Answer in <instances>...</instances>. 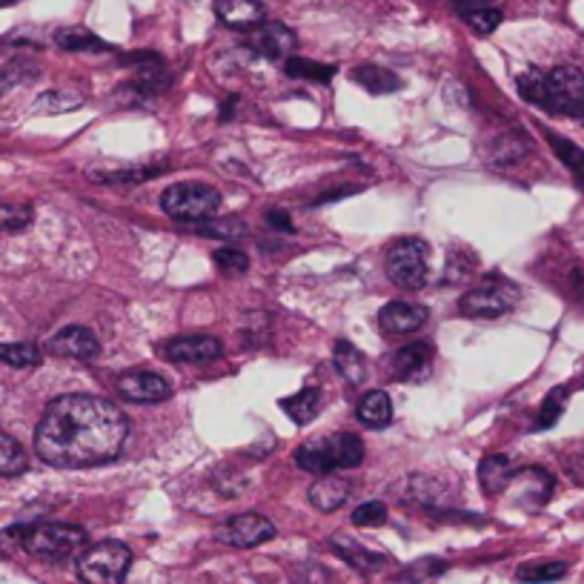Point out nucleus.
<instances>
[{
  "instance_id": "1",
  "label": "nucleus",
  "mask_w": 584,
  "mask_h": 584,
  "mask_svg": "<svg viewBox=\"0 0 584 584\" xmlns=\"http://www.w3.org/2000/svg\"><path fill=\"white\" fill-rule=\"evenodd\" d=\"M129 436L124 410L98 396L55 398L35 430V453L49 467L81 470L112 461Z\"/></svg>"
},
{
  "instance_id": "2",
  "label": "nucleus",
  "mask_w": 584,
  "mask_h": 584,
  "mask_svg": "<svg viewBox=\"0 0 584 584\" xmlns=\"http://www.w3.org/2000/svg\"><path fill=\"white\" fill-rule=\"evenodd\" d=\"M86 547V533L75 524L43 522L26 527L23 550L43 562H66Z\"/></svg>"
},
{
  "instance_id": "3",
  "label": "nucleus",
  "mask_w": 584,
  "mask_h": 584,
  "mask_svg": "<svg viewBox=\"0 0 584 584\" xmlns=\"http://www.w3.org/2000/svg\"><path fill=\"white\" fill-rule=\"evenodd\" d=\"M218 207H221V192L201 181H181L161 192V209L172 221L195 224V221L212 218Z\"/></svg>"
},
{
  "instance_id": "4",
  "label": "nucleus",
  "mask_w": 584,
  "mask_h": 584,
  "mask_svg": "<svg viewBox=\"0 0 584 584\" xmlns=\"http://www.w3.org/2000/svg\"><path fill=\"white\" fill-rule=\"evenodd\" d=\"M132 564V550L124 542H106L84 547L78 556V576L84 584H124Z\"/></svg>"
},
{
  "instance_id": "5",
  "label": "nucleus",
  "mask_w": 584,
  "mask_h": 584,
  "mask_svg": "<svg viewBox=\"0 0 584 584\" xmlns=\"http://www.w3.org/2000/svg\"><path fill=\"white\" fill-rule=\"evenodd\" d=\"M519 287L510 284L501 275H487L481 284L470 292H464L459 301V310L467 318H501L519 304Z\"/></svg>"
},
{
  "instance_id": "6",
  "label": "nucleus",
  "mask_w": 584,
  "mask_h": 584,
  "mask_svg": "<svg viewBox=\"0 0 584 584\" xmlns=\"http://www.w3.org/2000/svg\"><path fill=\"white\" fill-rule=\"evenodd\" d=\"M427 255H430V247H427L421 238H404V241H396V244L387 250V258H384L387 278H390L396 287H401V290H418V287H424L427 278H430Z\"/></svg>"
},
{
  "instance_id": "7",
  "label": "nucleus",
  "mask_w": 584,
  "mask_h": 584,
  "mask_svg": "<svg viewBox=\"0 0 584 584\" xmlns=\"http://www.w3.org/2000/svg\"><path fill=\"white\" fill-rule=\"evenodd\" d=\"M547 112L584 118V72L579 66H556L547 72Z\"/></svg>"
},
{
  "instance_id": "8",
  "label": "nucleus",
  "mask_w": 584,
  "mask_h": 584,
  "mask_svg": "<svg viewBox=\"0 0 584 584\" xmlns=\"http://www.w3.org/2000/svg\"><path fill=\"white\" fill-rule=\"evenodd\" d=\"M275 536V524L258 513H241L215 527V539L230 547H258Z\"/></svg>"
},
{
  "instance_id": "9",
  "label": "nucleus",
  "mask_w": 584,
  "mask_h": 584,
  "mask_svg": "<svg viewBox=\"0 0 584 584\" xmlns=\"http://www.w3.org/2000/svg\"><path fill=\"white\" fill-rule=\"evenodd\" d=\"M396 490L404 504H418V507H427V510H441L453 499L450 481L441 479V476H424V473L398 481Z\"/></svg>"
},
{
  "instance_id": "10",
  "label": "nucleus",
  "mask_w": 584,
  "mask_h": 584,
  "mask_svg": "<svg viewBox=\"0 0 584 584\" xmlns=\"http://www.w3.org/2000/svg\"><path fill=\"white\" fill-rule=\"evenodd\" d=\"M247 43L267 61H287L295 52V32L278 21H264L247 32Z\"/></svg>"
},
{
  "instance_id": "11",
  "label": "nucleus",
  "mask_w": 584,
  "mask_h": 584,
  "mask_svg": "<svg viewBox=\"0 0 584 584\" xmlns=\"http://www.w3.org/2000/svg\"><path fill=\"white\" fill-rule=\"evenodd\" d=\"M433 373V347L427 341H413L393 355V376L407 384H421Z\"/></svg>"
},
{
  "instance_id": "12",
  "label": "nucleus",
  "mask_w": 584,
  "mask_h": 584,
  "mask_svg": "<svg viewBox=\"0 0 584 584\" xmlns=\"http://www.w3.org/2000/svg\"><path fill=\"white\" fill-rule=\"evenodd\" d=\"M118 393L126 401H138V404H158V401H167L172 396V387L164 376L158 373H126L118 378Z\"/></svg>"
},
{
  "instance_id": "13",
  "label": "nucleus",
  "mask_w": 584,
  "mask_h": 584,
  "mask_svg": "<svg viewBox=\"0 0 584 584\" xmlns=\"http://www.w3.org/2000/svg\"><path fill=\"white\" fill-rule=\"evenodd\" d=\"M164 353H167V358L181 361V364H207L224 353V344L212 335H181V338L169 341Z\"/></svg>"
},
{
  "instance_id": "14",
  "label": "nucleus",
  "mask_w": 584,
  "mask_h": 584,
  "mask_svg": "<svg viewBox=\"0 0 584 584\" xmlns=\"http://www.w3.org/2000/svg\"><path fill=\"white\" fill-rule=\"evenodd\" d=\"M49 353L61 358H78V361H92L101 353V344L92 330L86 327H66L61 333L49 338Z\"/></svg>"
},
{
  "instance_id": "15",
  "label": "nucleus",
  "mask_w": 584,
  "mask_h": 584,
  "mask_svg": "<svg viewBox=\"0 0 584 584\" xmlns=\"http://www.w3.org/2000/svg\"><path fill=\"white\" fill-rule=\"evenodd\" d=\"M427 310L421 304L410 301H390L387 307H381L378 313V327L387 335H407L421 330L427 324Z\"/></svg>"
},
{
  "instance_id": "16",
  "label": "nucleus",
  "mask_w": 584,
  "mask_h": 584,
  "mask_svg": "<svg viewBox=\"0 0 584 584\" xmlns=\"http://www.w3.org/2000/svg\"><path fill=\"white\" fill-rule=\"evenodd\" d=\"M530 152V141L519 129H501L487 141V161L493 167H513Z\"/></svg>"
},
{
  "instance_id": "17",
  "label": "nucleus",
  "mask_w": 584,
  "mask_h": 584,
  "mask_svg": "<svg viewBox=\"0 0 584 584\" xmlns=\"http://www.w3.org/2000/svg\"><path fill=\"white\" fill-rule=\"evenodd\" d=\"M218 21L230 29H247L264 23V6L258 0H215Z\"/></svg>"
},
{
  "instance_id": "18",
  "label": "nucleus",
  "mask_w": 584,
  "mask_h": 584,
  "mask_svg": "<svg viewBox=\"0 0 584 584\" xmlns=\"http://www.w3.org/2000/svg\"><path fill=\"white\" fill-rule=\"evenodd\" d=\"M295 464L307 473H315V476H327L338 470L335 467V453L330 438H318V441H307L295 450Z\"/></svg>"
},
{
  "instance_id": "19",
  "label": "nucleus",
  "mask_w": 584,
  "mask_h": 584,
  "mask_svg": "<svg viewBox=\"0 0 584 584\" xmlns=\"http://www.w3.org/2000/svg\"><path fill=\"white\" fill-rule=\"evenodd\" d=\"M330 544H333L335 553H338L344 562L350 564V567H355V570H361V573H376V570H381V567L387 564V556H381V553H373V550L361 547L355 539L344 536V533L333 536Z\"/></svg>"
},
{
  "instance_id": "20",
  "label": "nucleus",
  "mask_w": 584,
  "mask_h": 584,
  "mask_svg": "<svg viewBox=\"0 0 584 584\" xmlns=\"http://www.w3.org/2000/svg\"><path fill=\"white\" fill-rule=\"evenodd\" d=\"M307 496H310V504H313L315 510L333 513L350 496V481L341 479V476H324V479L315 481Z\"/></svg>"
},
{
  "instance_id": "21",
  "label": "nucleus",
  "mask_w": 584,
  "mask_h": 584,
  "mask_svg": "<svg viewBox=\"0 0 584 584\" xmlns=\"http://www.w3.org/2000/svg\"><path fill=\"white\" fill-rule=\"evenodd\" d=\"M510 481H513V464H510L507 456L493 453V456H484V459H481L479 484L487 496H499V493H504V490L510 487Z\"/></svg>"
},
{
  "instance_id": "22",
  "label": "nucleus",
  "mask_w": 584,
  "mask_h": 584,
  "mask_svg": "<svg viewBox=\"0 0 584 584\" xmlns=\"http://www.w3.org/2000/svg\"><path fill=\"white\" fill-rule=\"evenodd\" d=\"M333 361L335 370L347 378V384H364V378H367V361H364V353L355 347L353 341L338 338L333 347Z\"/></svg>"
},
{
  "instance_id": "23",
  "label": "nucleus",
  "mask_w": 584,
  "mask_h": 584,
  "mask_svg": "<svg viewBox=\"0 0 584 584\" xmlns=\"http://www.w3.org/2000/svg\"><path fill=\"white\" fill-rule=\"evenodd\" d=\"M353 81L361 84L370 95H393L401 89V78L396 72L378 66V63H361L353 69Z\"/></svg>"
},
{
  "instance_id": "24",
  "label": "nucleus",
  "mask_w": 584,
  "mask_h": 584,
  "mask_svg": "<svg viewBox=\"0 0 584 584\" xmlns=\"http://www.w3.org/2000/svg\"><path fill=\"white\" fill-rule=\"evenodd\" d=\"M355 416L367 427H387L393 421V398L387 396L384 390H370L358 401Z\"/></svg>"
},
{
  "instance_id": "25",
  "label": "nucleus",
  "mask_w": 584,
  "mask_h": 584,
  "mask_svg": "<svg viewBox=\"0 0 584 584\" xmlns=\"http://www.w3.org/2000/svg\"><path fill=\"white\" fill-rule=\"evenodd\" d=\"M164 169H167L164 164L161 167H92L86 175L98 184H141V181L161 175Z\"/></svg>"
},
{
  "instance_id": "26",
  "label": "nucleus",
  "mask_w": 584,
  "mask_h": 584,
  "mask_svg": "<svg viewBox=\"0 0 584 584\" xmlns=\"http://www.w3.org/2000/svg\"><path fill=\"white\" fill-rule=\"evenodd\" d=\"M55 43L66 52H109L112 46L101 41L95 32H89L84 26H66L55 32Z\"/></svg>"
},
{
  "instance_id": "27",
  "label": "nucleus",
  "mask_w": 584,
  "mask_h": 584,
  "mask_svg": "<svg viewBox=\"0 0 584 584\" xmlns=\"http://www.w3.org/2000/svg\"><path fill=\"white\" fill-rule=\"evenodd\" d=\"M189 230L195 235H204V238H221V241H238L247 235V224L235 215H224V218H204V221H195Z\"/></svg>"
},
{
  "instance_id": "28",
  "label": "nucleus",
  "mask_w": 584,
  "mask_h": 584,
  "mask_svg": "<svg viewBox=\"0 0 584 584\" xmlns=\"http://www.w3.org/2000/svg\"><path fill=\"white\" fill-rule=\"evenodd\" d=\"M510 484H519V487H527L524 490V499H536V507H542L550 499L553 493V476L547 470H539V467H527L522 473H513V481Z\"/></svg>"
},
{
  "instance_id": "29",
  "label": "nucleus",
  "mask_w": 584,
  "mask_h": 584,
  "mask_svg": "<svg viewBox=\"0 0 584 584\" xmlns=\"http://www.w3.org/2000/svg\"><path fill=\"white\" fill-rule=\"evenodd\" d=\"M281 407H284V413L295 424H310L318 416V410H321V393H318V387H304L301 393H295L292 398H284Z\"/></svg>"
},
{
  "instance_id": "30",
  "label": "nucleus",
  "mask_w": 584,
  "mask_h": 584,
  "mask_svg": "<svg viewBox=\"0 0 584 584\" xmlns=\"http://www.w3.org/2000/svg\"><path fill=\"white\" fill-rule=\"evenodd\" d=\"M26 467H29V456L21 447V441L9 433H0V479H15L26 473Z\"/></svg>"
},
{
  "instance_id": "31",
  "label": "nucleus",
  "mask_w": 584,
  "mask_h": 584,
  "mask_svg": "<svg viewBox=\"0 0 584 584\" xmlns=\"http://www.w3.org/2000/svg\"><path fill=\"white\" fill-rule=\"evenodd\" d=\"M516 89H519V95L527 104L539 106V109L547 106V72H542V69L527 66L522 75L516 78Z\"/></svg>"
},
{
  "instance_id": "32",
  "label": "nucleus",
  "mask_w": 584,
  "mask_h": 584,
  "mask_svg": "<svg viewBox=\"0 0 584 584\" xmlns=\"http://www.w3.org/2000/svg\"><path fill=\"white\" fill-rule=\"evenodd\" d=\"M335 453V467L338 470H353L364 461V441L353 433H341V436H330Z\"/></svg>"
},
{
  "instance_id": "33",
  "label": "nucleus",
  "mask_w": 584,
  "mask_h": 584,
  "mask_svg": "<svg viewBox=\"0 0 584 584\" xmlns=\"http://www.w3.org/2000/svg\"><path fill=\"white\" fill-rule=\"evenodd\" d=\"M284 72L290 78H304V81H318V84H330L335 75V66L330 63H315L307 61V58H287L284 61Z\"/></svg>"
},
{
  "instance_id": "34",
  "label": "nucleus",
  "mask_w": 584,
  "mask_h": 584,
  "mask_svg": "<svg viewBox=\"0 0 584 584\" xmlns=\"http://www.w3.org/2000/svg\"><path fill=\"white\" fill-rule=\"evenodd\" d=\"M567 576V564L564 562H536L519 567L516 579L524 584H550L559 582Z\"/></svg>"
},
{
  "instance_id": "35",
  "label": "nucleus",
  "mask_w": 584,
  "mask_h": 584,
  "mask_svg": "<svg viewBox=\"0 0 584 584\" xmlns=\"http://www.w3.org/2000/svg\"><path fill=\"white\" fill-rule=\"evenodd\" d=\"M0 361L9 364V367H18V370H26V367H38L41 364V350L29 341H21V344H0Z\"/></svg>"
},
{
  "instance_id": "36",
  "label": "nucleus",
  "mask_w": 584,
  "mask_h": 584,
  "mask_svg": "<svg viewBox=\"0 0 584 584\" xmlns=\"http://www.w3.org/2000/svg\"><path fill=\"white\" fill-rule=\"evenodd\" d=\"M84 104L81 95L75 92H66V89H52V92H43L41 98L35 101V112H46V115H58V112H72Z\"/></svg>"
},
{
  "instance_id": "37",
  "label": "nucleus",
  "mask_w": 584,
  "mask_h": 584,
  "mask_svg": "<svg viewBox=\"0 0 584 584\" xmlns=\"http://www.w3.org/2000/svg\"><path fill=\"white\" fill-rule=\"evenodd\" d=\"M38 75V66L32 61H9L6 66H0V95H6L9 89L26 84Z\"/></svg>"
},
{
  "instance_id": "38",
  "label": "nucleus",
  "mask_w": 584,
  "mask_h": 584,
  "mask_svg": "<svg viewBox=\"0 0 584 584\" xmlns=\"http://www.w3.org/2000/svg\"><path fill=\"white\" fill-rule=\"evenodd\" d=\"M547 141H550L553 152L559 155V161H562L564 167L573 169L579 178H584V149L582 146H576L573 141H567V138H559V135H553V132H547Z\"/></svg>"
},
{
  "instance_id": "39",
  "label": "nucleus",
  "mask_w": 584,
  "mask_h": 584,
  "mask_svg": "<svg viewBox=\"0 0 584 584\" xmlns=\"http://www.w3.org/2000/svg\"><path fill=\"white\" fill-rule=\"evenodd\" d=\"M476 275V258L470 252H450L447 258V270H444V281L447 284H464Z\"/></svg>"
},
{
  "instance_id": "40",
  "label": "nucleus",
  "mask_w": 584,
  "mask_h": 584,
  "mask_svg": "<svg viewBox=\"0 0 584 584\" xmlns=\"http://www.w3.org/2000/svg\"><path fill=\"white\" fill-rule=\"evenodd\" d=\"M564 404H567V387H556L550 390L547 398L542 401V410H539V421H536V430H550L564 413Z\"/></svg>"
},
{
  "instance_id": "41",
  "label": "nucleus",
  "mask_w": 584,
  "mask_h": 584,
  "mask_svg": "<svg viewBox=\"0 0 584 584\" xmlns=\"http://www.w3.org/2000/svg\"><path fill=\"white\" fill-rule=\"evenodd\" d=\"M35 212L29 204H0V232H21L32 224Z\"/></svg>"
},
{
  "instance_id": "42",
  "label": "nucleus",
  "mask_w": 584,
  "mask_h": 584,
  "mask_svg": "<svg viewBox=\"0 0 584 584\" xmlns=\"http://www.w3.org/2000/svg\"><path fill=\"white\" fill-rule=\"evenodd\" d=\"M384 522H387V504L384 501H364L353 510V524H358V527H378Z\"/></svg>"
},
{
  "instance_id": "43",
  "label": "nucleus",
  "mask_w": 584,
  "mask_h": 584,
  "mask_svg": "<svg viewBox=\"0 0 584 584\" xmlns=\"http://www.w3.org/2000/svg\"><path fill=\"white\" fill-rule=\"evenodd\" d=\"M499 9H493V6H484V9H476V12H470V15H464V21L467 26L473 29V32H479V35H490L493 29H499L501 23Z\"/></svg>"
},
{
  "instance_id": "44",
  "label": "nucleus",
  "mask_w": 584,
  "mask_h": 584,
  "mask_svg": "<svg viewBox=\"0 0 584 584\" xmlns=\"http://www.w3.org/2000/svg\"><path fill=\"white\" fill-rule=\"evenodd\" d=\"M212 487H215V493H221L227 499H235V496H241L247 490V479L232 473V470H221V473L212 476Z\"/></svg>"
},
{
  "instance_id": "45",
  "label": "nucleus",
  "mask_w": 584,
  "mask_h": 584,
  "mask_svg": "<svg viewBox=\"0 0 584 584\" xmlns=\"http://www.w3.org/2000/svg\"><path fill=\"white\" fill-rule=\"evenodd\" d=\"M212 261H215L221 270H230V272L250 270V258H247V252L235 250V247H221V250H215L212 252Z\"/></svg>"
},
{
  "instance_id": "46",
  "label": "nucleus",
  "mask_w": 584,
  "mask_h": 584,
  "mask_svg": "<svg viewBox=\"0 0 584 584\" xmlns=\"http://www.w3.org/2000/svg\"><path fill=\"white\" fill-rule=\"evenodd\" d=\"M447 570V562L444 559H421L416 562L404 576H410V579H430V576H438V573H444Z\"/></svg>"
},
{
  "instance_id": "47",
  "label": "nucleus",
  "mask_w": 584,
  "mask_h": 584,
  "mask_svg": "<svg viewBox=\"0 0 584 584\" xmlns=\"http://www.w3.org/2000/svg\"><path fill=\"white\" fill-rule=\"evenodd\" d=\"M23 536H26V524H15V527L3 530V533H0V553H3V556L15 553L18 547H23Z\"/></svg>"
},
{
  "instance_id": "48",
  "label": "nucleus",
  "mask_w": 584,
  "mask_h": 584,
  "mask_svg": "<svg viewBox=\"0 0 584 584\" xmlns=\"http://www.w3.org/2000/svg\"><path fill=\"white\" fill-rule=\"evenodd\" d=\"M564 470H567V476H570V479L584 487V450L567 453V456H564Z\"/></svg>"
},
{
  "instance_id": "49",
  "label": "nucleus",
  "mask_w": 584,
  "mask_h": 584,
  "mask_svg": "<svg viewBox=\"0 0 584 584\" xmlns=\"http://www.w3.org/2000/svg\"><path fill=\"white\" fill-rule=\"evenodd\" d=\"M318 579H330V573L321 564H301L295 584H318Z\"/></svg>"
},
{
  "instance_id": "50",
  "label": "nucleus",
  "mask_w": 584,
  "mask_h": 584,
  "mask_svg": "<svg viewBox=\"0 0 584 584\" xmlns=\"http://www.w3.org/2000/svg\"><path fill=\"white\" fill-rule=\"evenodd\" d=\"M267 224H270L272 230H278V232L295 230V227H292V218L284 212V209H270V212H267Z\"/></svg>"
},
{
  "instance_id": "51",
  "label": "nucleus",
  "mask_w": 584,
  "mask_h": 584,
  "mask_svg": "<svg viewBox=\"0 0 584 584\" xmlns=\"http://www.w3.org/2000/svg\"><path fill=\"white\" fill-rule=\"evenodd\" d=\"M453 6H456V12L464 18V15H470V12H476V9L490 6V0H453Z\"/></svg>"
},
{
  "instance_id": "52",
  "label": "nucleus",
  "mask_w": 584,
  "mask_h": 584,
  "mask_svg": "<svg viewBox=\"0 0 584 584\" xmlns=\"http://www.w3.org/2000/svg\"><path fill=\"white\" fill-rule=\"evenodd\" d=\"M235 104H238V95H232L227 104H221V115H218V118H221V121H230L232 115H235Z\"/></svg>"
},
{
  "instance_id": "53",
  "label": "nucleus",
  "mask_w": 584,
  "mask_h": 584,
  "mask_svg": "<svg viewBox=\"0 0 584 584\" xmlns=\"http://www.w3.org/2000/svg\"><path fill=\"white\" fill-rule=\"evenodd\" d=\"M6 3H12V0H0V6H6Z\"/></svg>"
},
{
  "instance_id": "54",
  "label": "nucleus",
  "mask_w": 584,
  "mask_h": 584,
  "mask_svg": "<svg viewBox=\"0 0 584 584\" xmlns=\"http://www.w3.org/2000/svg\"><path fill=\"white\" fill-rule=\"evenodd\" d=\"M582 124H584V118H582Z\"/></svg>"
}]
</instances>
